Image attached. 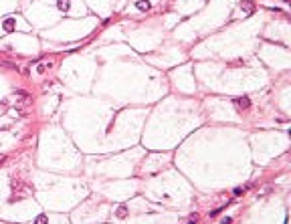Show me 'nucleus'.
<instances>
[{
	"label": "nucleus",
	"instance_id": "7",
	"mask_svg": "<svg viewBox=\"0 0 291 224\" xmlns=\"http://www.w3.org/2000/svg\"><path fill=\"white\" fill-rule=\"evenodd\" d=\"M47 67H51V65H38V73H42V71H45Z\"/></svg>",
	"mask_w": 291,
	"mask_h": 224
},
{
	"label": "nucleus",
	"instance_id": "6",
	"mask_svg": "<svg viewBox=\"0 0 291 224\" xmlns=\"http://www.w3.org/2000/svg\"><path fill=\"white\" fill-rule=\"evenodd\" d=\"M126 212H127L126 206H119V208H117V216H119V218H126Z\"/></svg>",
	"mask_w": 291,
	"mask_h": 224
},
{
	"label": "nucleus",
	"instance_id": "5",
	"mask_svg": "<svg viewBox=\"0 0 291 224\" xmlns=\"http://www.w3.org/2000/svg\"><path fill=\"white\" fill-rule=\"evenodd\" d=\"M136 6H138L140 10H148V8H150V2H148V0H138V4H136Z\"/></svg>",
	"mask_w": 291,
	"mask_h": 224
},
{
	"label": "nucleus",
	"instance_id": "2",
	"mask_svg": "<svg viewBox=\"0 0 291 224\" xmlns=\"http://www.w3.org/2000/svg\"><path fill=\"white\" fill-rule=\"evenodd\" d=\"M57 6H59V10H69V6H71V2L69 0H57Z\"/></svg>",
	"mask_w": 291,
	"mask_h": 224
},
{
	"label": "nucleus",
	"instance_id": "1",
	"mask_svg": "<svg viewBox=\"0 0 291 224\" xmlns=\"http://www.w3.org/2000/svg\"><path fill=\"white\" fill-rule=\"evenodd\" d=\"M234 105L239 107V109H249V105H251V101L247 97H241V99H234Z\"/></svg>",
	"mask_w": 291,
	"mask_h": 224
},
{
	"label": "nucleus",
	"instance_id": "4",
	"mask_svg": "<svg viewBox=\"0 0 291 224\" xmlns=\"http://www.w3.org/2000/svg\"><path fill=\"white\" fill-rule=\"evenodd\" d=\"M241 6H243V10H245V12H253V10H255V6L249 2V0H245V2H243Z\"/></svg>",
	"mask_w": 291,
	"mask_h": 224
},
{
	"label": "nucleus",
	"instance_id": "3",
	"mask_svg": "<svg viewBox=\"0 0 291 224\" xmlns=\"http://www.w3.org/2000/svg\"><path fill=\"white\" fill-rule=\"evenodd\" d=\"M14 28V18H6L4 20V31H12Z\"/></svg>",
	"mask_w": 291,
	"mask_h": 224
}]
</instances>
